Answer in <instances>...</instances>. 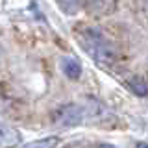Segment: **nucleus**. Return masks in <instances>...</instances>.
Wrapping results in <instances>:
<instances>
[{"label":"nucleus","instance_id":"obj_5","mask_svg":"<svg viewBox=\"0 0 148 148\" xmlns=\"http://www.w3.org/2000/svg\"><path fill=\"white\" fill-rule=\"evenodd\" d=\"M59 145V137H45V139H39V141H32L24 145L22 148H56Z\"/></svg>","mask_w":148,"mask_h":148},{"label":"nucleus","instance_id":"obj_4","mask_svg":"<svg viewBox=\"0 0 148 148\" xmlns=\"http://www.w3.org/2000/svg\"><path fill=\"white\" fill-rule=\"evenodd\" d=\"M61 71L67 78L78 80V78L82 76V65L76 58H63L61 59Z\"/></svg>","mask_w":148,"mask_h":148},{"label":"nucleus","instance_id":"obj_2","mask_svg":"<svg viewBox=\"0 0 148 148\" xmlns=\"http://www.w3.org/2000/svg\"><path fill=\"white\" fill-rule=\"evenodd\" d=\"M83 117H85V111H83L82 106H76V104L59 106L52 111V122L61 128L78 126V124L83 122Z\"/></svg>","mask_w":148,"mask_h":148},{"label":"nucleus","instance_id":"obj_1","mask_svg":"<svg viewBox=\"0 0 148 148\" xmlns=\"http://www.w3.org/2000/svg\"><path fill=\"white\" fill-rule=\"evenodd\" d=\"M78 41L85 48V52L91 54L92 59L98 65H102V67H113L119 61L120 54H119L117 45L111 43L108 37L100 30H96V28H91V26L80 28L78 30Z\"/></svg>","mask_w":148,"mask_h":148},{"label":"nucleus","instance_id":"obj_3","mask_svg":"<svg viewBox=\"0 0 148 148\" xmlns=\"http://www.w3.org/2000/svg\"><path fill=\"white\" fill-rule=\"evenodd\" d=\"M21 143V133L0 119V148H15Z\"/></svg>","mask_w":148,"mask_h":148},{"label":"nucleus","instance_id":"obj_7","mask_svg":"<svg viewBox=\"0 0 148 148\" xmlns=\"http://www.w3.org/2000/svg\"><path fill=\"white\" fill-rule=\"evenodd\" d=\"M61 8L67 13H78L82 8V0H61Z\"/></svg>","mask_w":148,"mask_h":148},{"label":"nucleus","instance_id":"obj_6","mask_svg":"<svg viewBox=\"0 0 148 148\" xmlns=\"http://www.w3.org/2000/svg\"><path fill=\"white\" fill-rule=\"evenodd\" d=\"M128 87L135 92V95H139V96H146L148 95V83L145 80H141V78H130V80H128Z\"/></svg>","mask_w":148,"mask_h":148},{"label":"nucleus","instance_id":"obj_8","mask_svg":"<svg viewBox=\"0 0 148 148\" xmlns=\"http://www.w3.org/2000/svg\"><path fill=\"white\" fill-rule=\"evenodd\" d=\"M98 148H115V146H111V145H100Z\"/></svg>","mask_w":148,"mask_h":148}]
</instances>
